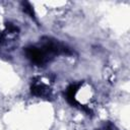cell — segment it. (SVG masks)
<instances>
[{
    "label": "cell",
    "mask_w": 130,
    "mask_h": 130,
    "mask_svg": "<svg viewBox=\"0 0 130 130\" xmlns=\"http://www.w3.org/2000/svg\"><path fill=\"white\" fill-rule=\"evenodd\" d=\"M24 54L27 59H29L34 64L42 66L49 60V55L44 51L42 47L29 46L24 49Z\"/></svg>",
    "instance_id": "cell-1"
},
{
    "label": "cell",
    "mask_w": 130,
    "mask_h": 130,
    "mask_svg": "<svg viewBox=\"0 0 130 130\" xmlns=\"http://www.w3.org/2000/svg\"><path fill=\"white\" fill-rule=\"evenodd\" d=\"M30 91L34 95L39 96V98L49 99V96H51V90H50L49 86H47L43 82L34 81V83L30 86Z\"/></svg>",
    "instance_id": "cell-2"
},
{
    "label": "cell",
    "mask_w": 130,
    "mask_h": 130,
    "mask_svg": "<svg viewBox=\"0 0 130 130\" xmlns=\"http://www.w3.org/2000/svg\"><path fill=\"white\" fill-rule=\"evenodd\" d=\"M79 86H80V83H72V84H70V85L67 87V89H66V93H65L66 100H67V102H68L70 105H72V106H74V107L79 106L78 102L75 100V93L77 92Z\"/></svg>",
    "instance_id": "cell-3"
},
{
    "label": "cell",
    "mask_w": 130,
    "mask_h": 130,
    "mask_svg": "<svg viewBox=\"0 0 130 130\" xmlns=\"http://www.w3.org/2000/svg\"><path fill=\"white\" fill-rule=\"evenodd\" d=\"M22 7H23V11L25 13H27L31 18L36 19V15H35V12H34V9H32V6L28 3V2H22Z\"/></svg>",
    "instance_id": "cell-4"
},
{
    "label": "cell",
    "mask_w": 130,
    "mask_h": 130,
    "mask_svg": "<svg viewBox=\"0 0 130 130\" xmlns=\"http://www.w3.org/2000/svg\"><path fill=\"white\" fill-rule=\"evenodd\" d=\"M96 130H114V126L111 123H107V124H105L104 126H102L101 128H99Z\"/></svg>",
    "instance_id": "cell-5"
}]
</instances>
